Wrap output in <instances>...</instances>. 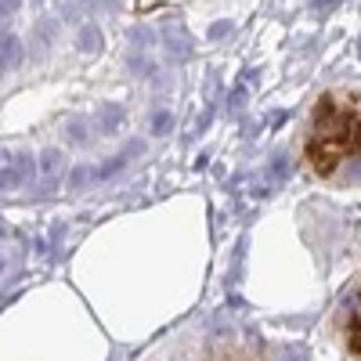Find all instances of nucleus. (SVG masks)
<instances>
[{"label":"nucleus","instance_id":"nucleus-1","mask_svg":"<svg viewBox=\"0 0 361 361\" xmlns=\"http://www.w3.org/2000/svg\"><path fill=\"white\" fill-rule=\"evenodd\" d=\"M361 156V116L343 112L336 98H322L307 137V159L318 173H333L347 156Z\"/></svg>","mask_w":361,"mask_h":361},{"label":"nucleus","instance_id":"nucleus-2","mask_svg":"<svg viewBox=\"0 0 361 361\" xmlns=\"http://www.w3.org/2000/svg\"><path fill=\"white\" fill-rule=\"evenodd\" d=\"M37 177V159L22 148H0V192H11Z\"/></svg>","mask_w":361,"mask_h":361},{"label":"nucleus","instance_id":"nucleus-3","mask_svg":"<svg viewBox=\"0 0 361 361\" xmlns=\"http://www.w3.org/2000/svg\"><path fill=\"white\" fill-rule=\"evenodd\" d=\"M18 62H22V40L15 33L0 37V76H4L11 66H18Z\"/></svg>","mask_w":361,"mask_h":361},{"label":"nucleus","instance_id":"nucleus-4","mask_svg":"<svg viewBox=\"0 0 361 361\" xmlns=\"http://www.w3.org/2000/svg\"><path fill=\"white\" fill-rule=\"evenodd\" d=\"M123 105H109L105 112H102V130H119L123 127Z\"/></svg>","mask_w":361,"mask_h":361},{"label":"nucleus","instance_id":"nucleus-5","mask_svg":"<svg viewBox=\"0 0 361 361\" xmlns=\"http://www.w3.org/2000/svg\"><path fill=\"white\" fill-rule=\"evenodd\" d=\"M58 166H62V152H54V148H51V152H44V159H40V170L44 173H58Z\"/></svg>","mask_w":361,"mask_h":361},{"label":"nucleus","instance_id":"nucleus-6","mask_svg":"<svg viewBox=\"0 0 361 361\" xmlns=\"http://www.w3.org/2000/svg\"><path fill=\"white\" fill-rule=\"evenodd\" d=\"M80 51H98V29L94 25H87L80 33Z\"/></svg>","mask_w":361,"mask_h":361},{"label":"nucleus","instance_id":"nucleus-7","mask_svg":"<svg viewBox=\"0 0 361 361\" xmlns=\"http://www.w3.org/2000/svg\"><path fill=\"white\" fill-rule=\"evenodd\" d=\"M170 123H173V116H170V112H156V116H152V134H166Z\"/></svg>","mask_w":361,"mask_h":361},{"label":"nucleus","instance_id":"nucleus-8","mask_svg":"<svg viewBox=\"0 0 361 361\" xmlns=\"http://www.w3.org/2000/svg\"><path fill=\"white\" fill-rule=\"evenodd\" d=\"M282 361H307V354L304 350H289V354H282Z\"/></svg>","mask_w":361,"mask_h":361}]
</instances>
